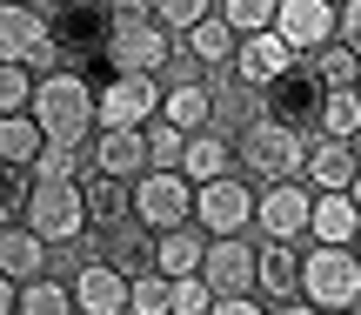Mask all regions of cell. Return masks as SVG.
<instances>
[{"label": "cell", "mask_w": 361, "mask_h": 315, "mask_svg": "<svg viewBox=\"0 0 361 315\" xmlns=\"http://www.w3.org/2000/svg\"><path fill=\"white\" fill-rule=\"evenodd\" d=\"M301 155H308V134L288 128L274 114H255L234 141V174L247 188H274V182H301Z\"/></svg>", "instance_id": "1"}, {"label": "cell", "mask_w": 361, "mask_h": 315, "mask_svg": "<svg viewBox=\"0 0 361 315\" xmlns=\"http://www.w3.org/2000/svg\"><path fill=\"white\" fill-rule=\"evenodd\" d=\"M27 114H34L40 141L87 148V134H94V81L74 74V67H61V74L34 81V101H27Z\"/></svg>", "instance_id": "2"}, {"label": "cell", "mask_w": 361, "mask_h": 315, "mask_svg": "<svg viewBox=\"0 0 361 315\" xmlns=\"http://www.w3.org/2000/svg\"><path fill=\"white\" fill-rule=\"evenodd\" d=\"M301 302H314L322 315L361 309V262H355V249H308L301 255Z\"/></svg>", "instance_id": "3"}, {"label": "cell", "mask_w": 361, "mask_h": 315, "mask_svg": "<svg viewBox=\"0 0 361 315\" xmlns=\"http://www.w3.org/2000/svg\"><path fill=\"white\" fill-rule=\"evenodd\" d=\"M20 228H34L47 249H67V242H80V235H87V201H80V182H34Z\"/></svg>", "instance_id": "4"}, {"label": "cell", "mask_w": 361, "mask_h": 315, "mask_svg": "<svg viewBox=\"0 0 361 315\" xmlns=\"http://www.w3.org/2000/svg\"><path fill=\"white\" fill-rule=\"evenodd\" d=\"M174 47H180V40L154 20V13H147V20H114L101 54H107L114 74H161V67L174 61Z\"/></svg>", "instance_id": "5"}, {"label": "cell", "mask_w": 361, "mask_h": 315, "mask_svg": "<svg viewBox=\"0 0 361 315\" xmlns=\"http://www.w3.org/2000/svg\"><path fill=\"white\" fill-rule=\"evenodd\" d=\"M134 222H141L147 235L188 228V222H194V188L180 182L174 168H147V174H134Z\"/></svg>", "instance_id": "6"}, {"label": "cell", "mask_w": 361, "mask_h": 315, "mask_svg": "<svg viewBox=\"0 0 361 315\" xmlns=\"http://www.w3.org/2000/svg\"><path fill=\"white\" fill-rule=\"evenodd\" d=\"M154 114H161L154 74H107L94 88V128H147Z\"/></svg>", "instance_id": "7"}, {"label": "cell", "mask_w": 361, "mask_h": 315, "mask_svg": "<svg viewBox=\"0 0 361 315\" xmlns=\"http://www.w3.org/2000/svg\"><path fill=\"white\" fill-rule=\"evenodd\" d=\"M194 228H201L207 242L214 235H247V228H255V188H247L241 174H221V182L194 188Z\"/></svg>", "instance_id": "8"}, {"label": "cell", "mask_w": 361, "mask_h": 315, "mask_svg": "<svg viewBox=\"0 0 361 315\" xmlns=\"http://www.w3.org/2000/svg\"><path fill=\"white\" fill-rule=\"evenodd\" d=\"M308 208H314V188L308 182L255 188V228H261V242H301V235H308Z\"/></svg>", "instance_id": "9"}, {"label": "cell", "mask_w": 361, "mask_h": 315, "mask_svg": "<svg viewBox=\"0 0 361 315\" xmlns=\"http://www.w3.org/2000/svg\"><path fill=\"white\" fill-rule=\"evenodd\" d=\"M274 34L295 54H322L335 40V0H274Z\"/></svg>", "instance_id": "10"}, {"label": "cell", "mask_w": 361, "mask_h": 315, "mask_svg": "<svg viewBox=\"0 0 361 315\" xmlns=\"http://www.w3.org/2000/svg\"><path fill=\"white\" fill-rule=\"evenodd\" d=\"M201 282L214 295H255V249H247V235H214L207 242Z\"/></svg>", "instance_id": "11"}, {"label": "cell", "mask_w": 361, "mask_h": 315, "mask_svg": "<svg viewBox=\"0 0 361 315\" xmlns=\"http://www.w3.org/2000/svg\"><path fill=\"white\" fill-rule=\"evenodd\" d=\"M288 67H295V47H288L274 27H268V34H247L241 47H234V81H241V88H255V94H268Z\"/></svg>", "instance_id": "12"}, {"label": "cell", "mask_w": 361, "mask_h": 315, "mask_svg": "<svg viewBox=\"0 0 361 315\" xmlns=\"http://www.w3.org/2000/svg\"><path fill=\"white\" fill-rule=\"evenodd\" d=\"M255 295L274 309L301 295V242H261L255 249Z\"/></svg>", "instance_id": "13"}, {"label": "cell", "mask_w": 361, "mask_h": 315, "mask_svg": "<svg viewBox=\"0 0 361 315\" xmlns=\"http://www.w3.org/2000/svg\"><path fill=\"white\" fill-rule=\"evenodd\" d=\"M355 141H328V134H314L308 141V155H301V182L314 188V195H348V182H355Z\"/></svg>", "instance_id": "14"}, {"label": "cell", "mask_w": 361, "mask_h": 315, "mask_svg": "<svg viewBox=\"0 0 361 315\" xmlns=\"http://www.w3.org/2000/svg\"><path fill=\"white\" fill-rule=\"evenodd\" d=\"M67 295H74V315H128V275L107 262H80Z\"/></svg>", "instance_id": "15"}, {"label": "cell", "mask_w": 361, "mask_h": 315, "mask_svg": "<svg viewBox=\"0 0 361 315\" xmlns=\"http://www.w3.org/2000/svg\"><path fill=\"white\" fill-rule=\"evenodd\" d=\"M87 161H94V174L134 182V174H147V141H141V128H94Z\"/></svg>", "instance_id": "16"}, {"label": "cell", "mask_w": 361, "mask_h": 315, "mask_svg": "<svg viewBox=\"0 0 361 315\" xmlns=\"http://www.w3.org/2000/svg\"><path fill=\"white\" fill-rule=\"evenodd\" d=\"M80 201H87V228L107 235V228L134 222V182H114V174H80Z\"/></svg>", "instance_id": "17"}, {"label": "cell", "mask_w": 361, "mask_h": 315, "mask_svg": "<svg viewBox=\"0 0 361 315\" xmlns=\"http://www.w3.org/2000/svg\"><path fill=\"white\" fill-rule=\"evenodd\" d=\"M322 101H328V94H322V81H314V67H288V74L268 88V114L288 121V128L314 121V114H322Z\"/></svg>", "instance_id": "18"}, {"label": "cell", "mask_w": 361, "mask_h": 315, "mask_svg": "<svg viewBox=\"0 0 361 315\" xmlns=\"http://www.w3.org/2000/svg\"><path fill=\"white\" fill-rule=\"evenodd\" d=\"M34 40H47V13L34 0H0V67H20Z\"/></svg>", "instance_id": "19"}, {"label": "cell", "mask_w": 361, "mask_h": 315, "mask_svg": "<svg viewBox=\"0 0 361 315\" xmlns=\"http://www.w3.org/2000/svg\"><path fill=\"white\" fill-rule=\"evenodd\" d=\"M355 235H361L355 201L348 195H314V208H308V242L314 249H355Z\"/></svg>", "instance_id": "20"}, {"label": "cell", "mask_w": 361, "mask_h": 315, "mask_svg": "<svg viewBox=\"0 0 361 315\" xmlns=\"http://www.w3.org/2000/svg\"><path fill=\"white\" fill-rule=\"evenodd\" d=\"M201 255H207V235L201 228H168V235H154V255H147V268H161L168 282H188V275H201Z\"/></svg>", "instance_id": "21"}, {"label": "cell", "mask_w": 361, "mask_h": 315, "mask_svg": "<svg viewBox=\"0 0 361 315\" xmlns=\"http://www.w3.org/2000/svg\"><path fill=\"white\" fill-rule=\"evenodd\" d=\"M221 174H234V141L228 134H188V155H180V182L188 188H207V182H221Z\"/></svg>", "instance_id": "22"}, {"label": "cell", "mask_w": 361, "mask_h": 315, "mask_svg": "<svg viewBox=\"0 0 361 315\" xmlns=\"http://www.w3.org/2000/svg\"><path fill=\"white\" fill-rule=\"evenodd\" d=\"M161 121L180 134H207V121H214V94L201 88V81H174V88H161Z\"/></svg>", "instance_id": "23"}, {"label": "cell", "mask_w": 361, "mask_h": 315, "mask_svg": "<svg viewBox=\"0 0 361 315\" xmlns=\"http://www.w3.org/2000/svg\"><path fill=\"white\" fill-rule=\"evenodd\" d=\"M40 268H47V242L34 235V228H0V275L13 282V289H20V282H34Z\"/></svg>", "instance_id": "24"}, {"label": "cell", "mask_w": 361, "mask_h": 315, "mask_svg": "<svg viewBox=\"0 0 361 315\" xmlns=\"http://www.w3.org/2000/svg\"><path fill=\"white\" fill-rule=\"evenodd\" d=\"M147 255H154V235H147L141 222H121V228H107V235H101V255H94V262L121 268V275H141Z\"/></svg>", "instance_id": "25"}, {"label": "cell", "mask_w": 361, "mask_h": 315, "mask_svg": "<svg viewBox=\"0 0 361 315\" xmlns=\"http://www.w3.org/2000/svg\"><path fill=\"white\" fill-rule=\"evenodd\" d=\"M180 47H188L201 67H234V47H241V40L228 34V20H221V13H207L201 27H188V34H180Z\"/></svg>", "instance_id": "26"}, {"label": "cell", "mask_w": 361, "mask_h": 315, "mask_svg": "<svg viewBox=\"0 0 361 315\" xmlns=\"http://www.w3.org/2000/svg\"><path fill=\"white\" fill-rule=\"evenodd\" d=\"M308 67H314V81H322V94H355L361 88V61L341 40H328L322 54H308Z\"/></svg>", "instance_id": "27"}, {"label": "cell", "mask_w": 361, "mask_h": 315, "mask_svg": "<svg viewBox=\"0 0 361 315\" xmlns=\"http://www.w3.org/2000/svg\"><path fill=\"white\" fill-rule=\"evenodd\" d=\"M87 174V148H67V141H40V155L27 161V182H80Z\"/></svg>", "instance_id": "28"}, {"label": "cell", "mask_w": 361, "mask_h": 315, "mask_svg": "<svg viewBox=\"0 0 361 315\" xmlns=\"http://www.w3.org/2000/svg\"><path fill=\"white\" fill-rule=\"evenodd\" d=\"M13 315H74V295H67V282L34 275V282H20V295H13Z\"/></svg>", "instance_id": "29"}, {"label": "cell", "mask_w": 361, "mask_h": 315, "mask_svg": "<svg viewBox=\"0 0 361 315\" xmlns=\"http://www.w3.org/2000/svg\"><path fill=\"white\" fill-rule=\"evenodd\" d=\"M34 155H40L34 114H0V161H7V168H27Z\"/></svg>", "instance_id": "30"}, {"label": "cell", "mask_w": 361, "mask_h": 315, "mask_svg": "<svg viewBox=\"0 0 361 315\" xmlns=\"http://www.w3.org/2000/svg\"><path fill=\"white\" fill-rule=\"evenodd\" d=\"M314 134H328V141H355V134H361V94H328L322 114H314Z\"/></svg>", "instance_id": "31"}, {"label": "cell", "mask_w": 361, "mask_h": 315, "mask_svg": "<svg viewBox=\"0 0 361 315\" xmlns=\"http://www.w3.org/2000/svg\"><path fill=\"white\" fill-rule=\"evenodd\" d=\"M168 302H174V282L161 275V268L128 275V315H168Z\"/></svg>", "instance_id": "32"}, {"label": "cell", "mask_w": 361, "mask_h": 315, "mask_svg": "<svg viewBox=\"0 0 361 315\" xmlns=\"http://www.w3.org/2000/svg\"><path fill=\"white\" fill-rule=\"evenodd\" d=\"M214 13L228 20V34H234V40L268 34V27H274V0H214Z\"/></svg>", "instance_id": "33"}, {"label": "cell", "mask_w": 361, "mask_h": 315, "mask_svg": "<svg viewBox=\"0 0 361 315\" xmlns=\"http://www.w3.org/2000/svg\"><path fill=\"white\" fill-rule=\"evenodd\" d=\"M141 141H147V168H174L180 174V155H188V134H180V128H168V121H147V128H141Z\"/></svg>", "instance_id": "34"}, {"label": "cell", "mask_w": 361, "mask_h": 315, "mask_svg": "<svg viewBox=\"0 0 361 315\" xmlns=\"http://www.w3.org/2000/svg\"><path fill=\"white\" fill-rule=\"evenodd\" d=\"M27 195H34L27 168H7V161H0V228H13L27 215Z\"/></svg>", "instance_id": "35"}, {"label": "cell", "mask_w": 361, "mask_h": 315, "mask_svg": "<svg viewBox=\"0 0 361 315\" xmlns=\"http://www.w3.org/2000/svg\"><path fill=\"white\" fill-rule=\"evenodd\" d=\"M207 13H214V0H154V20L161 27H168V34L180 40V34H188V27H201L207 20Z\"/></svg>", "instance_id": "36"}, {"label": "cell", "mask_w": 361, "mask_h": 315, "mask_svg": "<svg viewBox=\"0 0 361 315\" xmlns=\"http://www.w3.org/2000/svg\"><path fill=\"white\" fill-rule=\"evenodd\" d=\"M34 101V74L27 67H0V114H27Z\"/></svg>", "instance_id": "37"}, {"label": "cell", "mask_w": 361, "mask_h": 315, "mask_svg": "<svg viewBox=\"0 0 361 315\" xmlns=\"http://www.w3.org/2000/svg\"><path fill=\"white\" fill-rule=\"evenodd\" d=\"M207 309H214V289H207L201 275L174 282V302H168V315H207Z\"/></svg>", "instance_id": "38"}, {"label": "cell", "mask_w": 361, "mask_h": 315, "mask_svg": "<svg viewBox=\"0 0 361 315\" xmlns=\"http://www.w3.org/2000/svg\"><path fill=\"white\" fill-rule=\"evenodd\" d=\"M335 40L361 61V0H335Z\"/></svg>", "instance_id": "39"}, {"label": "cell", "mask_w": 361, "mask_h": 315, "mask_svg": "<svg viewBox=\"0 0 361 315\" xmlns=\"http://www.w3.org/2000/svg\"><path fill=\"white\" fill-rule=\"evenodd\" d=\"M207 315H268V309H261L255 295H214V309H207Z\"/></svg>", "instance_id": "40"}, {"label": "cell", "mask_w": 361, "mask_h": 315, "mask_svg": "<svg viewBox=\"0 0 361 315\" xmlns=\"http://www.w3.org/2000/svg\"><path fill=\"white\" fill-rule=\"evenodd\" d=\"M268 315H322V309H314V302H301V295H295V302H281V309H268Z\"/></svg>", "instance_id": "41"}, {"label": "cell", "mask_w": 361, "mask_h": 315, "mask_svg": "<svg viewBox=\"0 0 361 315\" xmlns=\"http://www.w3.org/2000/svg\"><path fill=\"white\" fill-rule=\"evenodd\" d=\"M13 295H20V289H13V282L0 275V315H13Z\"/></svg>", "instance_id": "42"}, {"label": "cell", "mask_w": 361, "mask_h": 315, "mask_svg": "<svg viewBox=\"0 0 361 315\" xmlns=\"http://www.w3.org/2000/svg\"><path fill=\"white\" fill-rule=\"evenodd\" d=\"M348 201H355V215H361V168H355V182H348Z\"/></svg>", "instance_id": "43"}, {"label": "cell", "mask_w": 361, "mask_h": 315, "mask_svg": "<svg viewBox=\"0 0 361 315\" xmlns=\"http://www.w3.org/2000/svg\"><path fill=\"white\" fill-rule=\"evenodd\" d=\"M34 7H40V13H47V7H61V0H34Z\"/></svg>", "instance_id": "44"}, {"label": "cell", "mask_w": 361, "mask_h": 315, "mask_svg": "<svg viewBox=\"0 0 361 315\" xmlns=\"http://www.w3.org/2000/svg\"><path fill=\"white\" fill-rule=\"evenodd\" d=\"M355 262H361V235H355Z\"/></svg>", "instance_id": "45"}, {"label": "cell", "mask_w": 361, "mask_h": 315, "mask_svg": "<svg viewBox=\"0 0 361 315\" xmlns=\"http://www.w3.org/2000/svg\"><path fill=\"white\" fill-rule=\"evenodd\" d=\"M355 161H361V134H355Z\"/></svg>", "instance_id": "46"}, {"label": "cell", "mask_w": 361, "mask_h": 315, "mask_svg": "<svg viewBox=\"0 0 361 315\" xmlns=\"http://www.w3.org/2000/svg\"><path fill=\"white\" fill-rule=\"evenodd\" d=\"M341 315H361V309H341Z\"/></svg>", "instance_id": "47"}, {"label": "cell", "mask_w": 361, "mask_h": 315, "mask_svg": "<svg viewBox=\"0 0 361 315\" xmlns=\"http://www.w3.org/2000/svg\"><path fill=\"white\" fill-rule=\"evenodd\" d=\"M101 7H114V0H101Z\"/></svg>", "instance_id": "48"}, {"label": "cell", "mask_w": 361, "mask_h": 315, "mask_svg": "<svg viewBox=\"0 0 361 315\" xmlns=\"http://www.w3.org/2000/svg\"><path fill=\"white\" fill-rule=\"evenodd\" d=\"M355 94H361V88H355Z\"/></svg>", "instance_id": "49"}]
</instances>
